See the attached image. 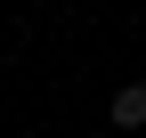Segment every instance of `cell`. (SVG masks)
I'll use <instances>...</instances> for the list:
<instances>
[{"label": "cell", "mask_w": 146, "mask_h": 138, "mask_svg": "<svg viewBox=\"0 0 146 138\" xmlns=\"http://www.w3.org/2000/svg\"><path fill=\"white\" fill-rule=\"evenodd\" d=\"M81 138H114V130H81Z\"/></svg>", "instance_id": "7a4b0ae2"}, {"label": "cell", "mask_w": 146, "mask_h": 138, "mask_svg": "<svg viewBox=\"0 0 146 138\" xmlns=\"http://www.w3.org/2000/svg\"><path fill=\"white\" fill-rule=\"evenodd\" d=\"M106 130H146V81H122V90H114V106H106Z\"/></svg>", "instance_id": "6da1fadb"}]
</instances>
